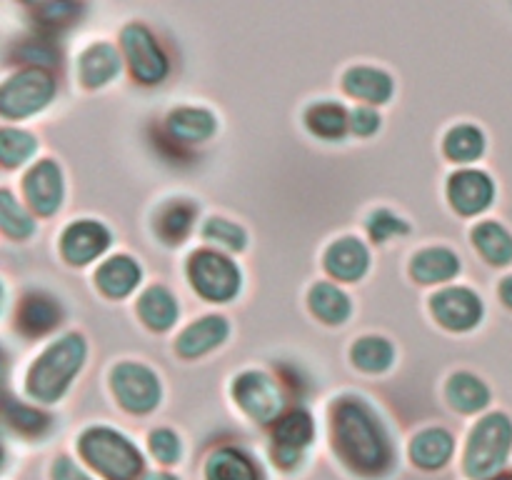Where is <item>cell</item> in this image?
<instances>
[{
  "label": "cell",
  "instance_id": "6da1fadb",
  "mask_svg": "<svg viewBox=\"0 0 512 480\" xmlns=\"http://www.w3.org/2000/svg\"><path fill=\"white\" fill-rule=\"evenodd\" d=\"M335 448L345 463L363 475H380L390 465V443L373 410L358 398H343L333 405Z\"/></svg>",
  "mask_w": 512,
  "mask_h": 480
},
{
  "label": "cell",
  "instance_id": "7a4b0ae2",
  "mask_svg": "<svg viewBox=\"0 0 512 480\" xmlns=\"http://www.w3.org/2000/svg\"><path fill=\"white\" fill-rule=\"evenodd\" d=\"M83 360L85 340L80 335H65L33 363L28 373V393L43 403H55L80 370Z\"/></svg>",
  "mask_w": 512,
  "mask_h": 480
},
{
  "label": "cell",
  "instance_id": "3957f363",
  "mask_svg": "<svg viewBox=\"0 0 512 480\" xmlns=\"http://www.w3.org/2000/svg\"><path fill=\"white\" fill-rule=\"evenodd\" d=\"M78 448L90 468H95L108 480H138L140 470H143L140 450L125 435L110 428L85 430Z\"/></svg>",
  "mask_w": 512,
  "mask_h": 480
},
{
  "label": "cell",
  "instance_id": "277c9868",
  "mask_svg": "<svg viewBox=\"0 0 512 480\" xmlns=\"http://www.w3.org/2000/svg\"><path fill=\"white\" fill-rule=\"evenodd\" d=\"M512 445V423L508 415L493 413L475 425L470 435L468 453H465V470L470 478L485 480L498 473L505 463Z\"/></svg>",
  "mask_w": 512,
  "mask_h": 480
},
{
  "label": "cell",
  "instance_id": "5b68a950",
  "mask_svg": "<svg viewBox=\"0 0 512 480\" xmlns=\"http://www.w3.org/2000/svg\"><path fill=\"white\" fill-rule=\"evenodd\" d=\"M188 275L193 288L213 303H225L240 290V270L233 260L213 250H198L190 255Z\"/></svg>",
  "mask_w": 512,
  "mask_h": 480
},
{
  "label": "cell",
  "instance_id": "8992f818",
  "mask_svg": "<svg viewBox=\"0 0 512 480\" xmlns=\"http://www.w3.org/2000/svg\"><path fill=\"white\" fill-rule=\"evenodd\" d=\"M53 93L55 85L50 75H45L43 70H23L3 85L0 113L5 118H23V115L45 108Z\"/></svg>",
  "mask_w": 512,
  "mask_h": 480
},
{
  "label": "cell",
  "instance_id": "52a82bcc",
  "mask_svg": "<svg viewBox=\"0 0 512 480\" xmlns=\"http://www.w3.org/2000/svg\"><path fill=\"white\" fill-rule=\"evenodd\" d=\"M123 53L140 83L153 85L168 75V60H165L155 35L145 25L133 23L123 30Z\"/></svg>",
  "mask_w": 512,
  "mask_h": 480
},
{
  "label": "cell",
  "instance_id": "ba28073f",
  "mask_svg": "<svg viewBox=\"0 0 512 480\" xmlns=\"http://www.w3.org/2000/svg\"><path fill=\"white\" fill-rule=\"evenodd\" d=\"M233 395L240 408L258 423H273L283 410L280 385L265 373H243L233 385Z\"/></svg>",
  "mask_w": 512,
  "mask_h": 480
},
{
  "label": "cell",
  "instance_id": "9c48e42d",
  "mask_svg": "<svg viewBox=\"0 0 512 480\" xmlns=\"http://www.w3.org/2000/svg\"><path fill=\"white\" fill-rule=\"evenodd\" d=\"M113 390L130 413H150L160 403V383L145 365L123 363L113 370Z\"/></svg>",
  "mask_w": 512,
  "mask_h": 480
},
{
  "label": "cell",
  "instance_id": "30bf717a",
  "mask_svg": "<svg viewBox=\"0 0 512 480\" xmlns=\"http://www.w3.org/2000/svg\"><path fill=\"white\" fill-rule=\"evenodd\" d=\"M313 420L305 410H293L273 430V455L280 468H295L313 440Z\"/></svg>",
  "mask_w": 512,
  "mask_h": 480
},
{
  "label": "cell",
  "instance_id": "8fae6325",
  "mask_svg": "<svg viewBox=\"0 0 512 480\" xmlns=\"http://www.w3.org/2000/svg\"><path fill=\"white\" fill-rule=\"evenodd\" d=\"M25 200L40 215H53L63 203V173L53 160H40L25 175Z\"/></svg>",
  "mask_w": 512,
  "mask_h": 480
},
{
  "label": "cell",
  "instance_id": "7c38bea8",
  "mask_svg": "<svg viewBox=\"0 0 512 480\" xmlns=\"http://www.w3.org/2000/svg\"><path fill=\"white\" fill-rule=\"evenodd\" d=\"M433 313L445 328L470 330L483 318V303L468 288H445L433 298Z\"/></svg>",
  "mask_w": 512,
  "mask_h": 480
},
{
  "label": "cell",
  "instance_id": "4fadbf2b",
  "mask_svg": "<svg viewBox=\"0 0 512 480\" xmlns=\"http://www.w3.org/2000/svg\"><path fill=\"white\" fill-rule=\"evenodd\" d=\"M493 195V180L480 170H460L448 183V198L460 215H478L488 208Z\"/></svg>",
  "mask_w": 512,
  "mask_h": 480
},
{
  "label": "cell",
  "instance_id": "5bb4252c",
  "mask_svg": "<svg viewBox=\"0 0 512 480\" xmlns=\"http://www.w3.org/2000/svg\"><path fill=\"white\" fill-rule=\"evenodd\" d=\"M110 245V233L95 220H78L63 233V255L68 263L85 265Z\"/></svg>",
  "mask_w": 512,
  "mask_h": 480
},
{
  "label": "cell",
  "instance_id": "9a60e30c",
  "mask_svg": "<svg viewBox=\"0 0 512 480\" xmlns=\"http://www.w3.org/2000/svg\"><path fill=\"white\" fill-rule=\"evenodd\" d=\"M63 318V308L48 293H28L18 305V328L28 338L50 333Z\"/></svg>",
  "mask_w": 512,
  "mask_h": 480
},
{
  "label": "cell",
  "instance_id": "2e32d148",
  "mask_svg": "<svg viewBox=\"0 0 512 480\" xmlns=\"http://www.w3.org/2000/svg\"><path fill=\"white\" fill-rule=\"evenodd\" d=\"M325 268L333 278L353 283V280L363 278L365 270H368V250L355 238L338 240L325 253Z\"/></svg>",
  "mask_w": 512,
  "mask_h": 480
},
{
  "label": "cell",
  "instance_id": "e0dca14e",
  "mask_svg": "<svg viewBox=\"0 0 512 480\" xmlns=\"http://www.w3.org/2000/svg\"><path fill=\"white\" fill-rule=\"evenodd\" d=\"M225 338H228V320L220 318V315H208L180 335L178 353L183 358H198V355L218 348Z\"/></svg>",
  "mask_w": 512,
  "mask_h": 480
},
{
  "label": "cell",
  "instance_id": "ac0fdd59",
  "mask_svg": "<svg viewBox=\"0 0 512 480\" xmlns=\"http://www.w3.org/2000/svg\"><path fill=\"white\" fill-rule=\"evenodd\" d=\"M98 288L103 290L108 298H125L135 290V285L140 283V268L133 258L128 255H115V258L105 260L100 265L98 275Z\"/></svg>",
  "mask_w": 512,
  "mask_h": 480
},
{
  "label": "cell",
  "instance_id": "d6986e66",
  "mask_svg": "<svg viewBox=\"0 0 512 480\" xmlns=\"http://www.w3.org/2000/svg\"><path fill=\"white\" fill-rule=\"evenodd\" d=\"M345 90H348L353 98L368 100V103H385L393 95V80L388 73L378 68H350L343 78Z\"/></svg>",
  "mask_w": 512,
  "mask_h": 480
},
{
  "label": "cell",
  "instance_id": "ffe728a7",
  "mask_svg": "<svg viewBox=\"0 0 512 480\" xmlns=\"http://www.w3.org/2000/svg\"><path fill=\"white\" fill-rule=\"evenodd\" d=\"M120 68L118 53H115L113 45L108 43H95L80 55V80H83L88 88H100V85L108 83Z\"/></svg>",
  "mask_w": 512,
  "mask_h": 480
},
{
  "label": "cell",
  "instance_id": "44dd1931",
  "mask_svg": "<svg viewBox=\"0 0 512 480\" xmlns=\"http://www.w3.org/2000/svg\"><path fill=\"white\" fill-rule=\"evenodd\" d=\"M168 130L180 143H203L215 133V118L208 110L180 108L170 113Z\"/></svg>",
  "mask_w": 512,
  "mask_h": 480
},
{
  "label": "cell",
  "instance_id": "7402d4cb",
  "mask_svg": "<svg viewBox=\"0 0 512 480\" xmlns=\"http://www.w3.org/2000/svg\"><path fill=\"white\" fill-rule=\"evenodd\" d=\"M460 270L458 258L448 248H428L415 255L410 273L418 283H443V280L455 278Z\"/></svg>",
  "mask_w": 512,
  "mask_h": 480
},
{
  "label": "cell",
  "instance_id": "603a6c76",
  "mask_svg": "<svg viewBox=\"0 0 512 480\" xmlns=\"http://www.w3.org/2000/svg\"><path fill=\"white\" fill-rule=\"evenodd\" d=\"M410 455H413V460L420 468L435 470L440 468V465L448 463L450 455H453V438H450L448 430H423V433L413 440V445H410Z\"/></svg>",
  "mask_w": 512,
  "mask_h": 480
},
{
  "label": "cell",
  "instance_id": "cb8c5ba5",
  "mask_svg": "<svg viewBox=\"0 0 512 480\" xmlns=\"http://www.w3.org/2000/svg\"><path fill=\"white\" fill-rule=\"evenodd\" d=\"M208 480H260L258 468L245 453L235 448H220L205 468Z\"/></svg>",
  "mask_w": 512,
  "mask_h": 480
},
{
  "label": "cell",
  "instance_id": "d4e9b609",
  "mask_svg": "<svg viewBox=\"0 0 512 480\" xmlns=\"http://www.w3.org/2000/svg\"><path fill=\"white\" fill-rule=\"evenodd\" d=\"M138 313L148 328L168 330L178 320V303H175V298L168 290L160 288V285H153L140 298Z\"/></svg>",
  "mask_w": 512,
  "mask_h": 480
},
{
  "label": "cell",
  "instance_id": "484cf974",
  "mask_svg": "<svg viewBox=\"0 0 512 480\" xmlns=\"http://www.w3.org/2000/svg\"><path fill=\"white\" fill-rule=\"evenodd\" d=\"M193 220L195 205L185 203V200H170L168 205L160 208L158 220H155V230H158V235L165 243H183L188 238L190 228H193Z\"/></svg>",
  "mask_w": 512,
  "mask_h": 480
},
{
  "label": "cell",
  "instance_id": "4316f807",
  "mask_svg": "<svg viewBox=\"0 0 512 480\" xmlns=\"http://www.w3.org/2000/svg\"><path fill=\"white\" fill-rule=\"evenodd\" d=\"M475 248L493 265L512 263V235L500 223H480L473 230Z\"/></svg>",
  "mask_w": 512,
  "mask_h": 480
},
{
  "label": "cell",
  "instance_id": "83f0119b",
  "mask_svg": "<svg viewBox=\"0 0 512 480\" xmlns=\"http://www.w3.org/2000/svg\"><path fill=\"white\" fill-rule=\"evenodd\" d=\"M448 400L460 413H478L480 408L488 405L490 393L485 388V383H480L475 375L458 373L448 383Z\"/></svg>",
  "mask_w": 512,
  "mask_h": 480
},
{
  "label": "cell",
  "instance_id": "f1b7e54d",
  "mask_svg": "<svg viewBox=\"0 0 512 480\" xmlns=\"http://www.w3.org/2000/svg\"><path fill=\"white\" fill-rule=\"evenodd\" d=\"M310 308L318 315L320 320L330 325L345 323L350 315V300L348 295L340 288H335L333 283H318L310 290Z\"/></svg>",
  "mask_w": 512,
  "mask_h": 480
},
{
  "label": "cell",
  "instance_id": "f546056e",
  "mask_svg": "<svg viewBox=\"0 0 512 480\" xmlns=\"http://www.w3.org/2000/svg\"><path fill=\"white\" fill-rule=\"evenodd\" d=\"M305 123H308V128L313 130L315 135H320V138L335 140V138H340L345 130H348L350 118H348V113H345L343 105L315 103L313 108L305 113Z\"/></svg>",
  "mask_w": 512,
  "mask_h": 480
},
{
  "label": "cell",
  "instance_id": "4dcf8cb0",
  "mask_svg": "<svg viewBox=\"0 0 512 480\" xmlns=\"http://www.w3.org/2000/svg\"><path fill=\"white\" fill-rule=\"evenodd\" d=\"M485 135L475 125H458L445 138V155L455 163H473L483 155Z\"/></svg>",
  "mask_w": 512,
  "mask_h": 480
},
{
  "label": "cell",
  "instance_id": "1f68e13d",
  "mask_svg": "<svg viewBox=\"0 0 512 480\" xmlns=\"http://www.w3.org/2000/svg\"><path fill=\"white\" fill-rule=\"evenodd\" d=\"M353 360L360 370L383 373L393 363V345L383 338H363L353 345Z\"/></svg>",
  "mask_w": 512,
  "mask_h": 480
},
{
  "label": "cell",
  "instance_id": "d6a6232c",
  "mask_svg": "<svg viewBox=\"0 0 512 480\" xmlns=\"http://www.w3.org/2000/svg\"><path fill=\"white\" fill-rule=\"evenodd\" d=\"M5 423L13 430H18L20 435H40L48 430L50 418L40 410L28 408L23 403H15V400H5Z\"/></svg>",
  "mask_w": 512,
  "mask_h": 480
},
{
  "label": "cell",
  "instance_id": "836d02e7",
  "mask_svg": "<svg viewBox=\"0 0 512 480\" xmlns=\"http://www.w3.org/2000/svg\"><path fill=\"white\" fill-rule=\"evenodd\" d=\"M0 225H3V233L10 238H28L33 233V220L30 215L20 208V203H15L13 195L8 190L0 193Z\"/></svg>",
  "mask_w": 512,
  "mask_h": 480
},
{
  "label": "cell",
  "instance_id": "e575fe53",
  "mask_svg": "<svg viewBox=\"0 0 512 480\" xmlns=\"http://www.w3.org/2000/svg\"><path fill=\"white\" fill-rule=\"evenodd\" d=\"M35 150L33 135L25 133V130H13L5 128L0 133V158H3V165L13 168V165H20L23 160H28Z\"/></svg>",
  "mask_w": 512,
  "mask_h": 480
},
{
  "label": "cell",
  "instance_id": "d590c367",
  "mask_svg": "<svg viewBox=\"0 0 512 480\" xmlns=\"http://www.w3.org/2000/svg\"><path fill=\"white\" fill-rule=\"evenodd\" d=\"M205 240L220 245L225 250H243L245 248V230L240 225L230 223V220L213 218L208 220V225L203 228Z\"/></svg>",
  "mask_w": 512,
  "mask_h": 480
},
{
  "label": "cell",
  "instance_id": "8d00e7d4",
  "mask_svg": "<svg viewBox=\"0 0 512 480\" xmlns=\"http://www.w3.org/2000/svg\"><path fill=\"white\" fill-rule=\"evenodd\" d=\"M80 13V5L75 0H45L40 5L38 20L45 28H60V25L73 23L75 15Z\"/></svg>",
  "mask_w": 512,
  "mask_h": 480
},
{
  "label": "cell",
  "instance_id": "74e56055",
  "mask_svg": "<svg viewBox=\"0 0 512 480\" xmlns=\"http://www.w3.org/2000/svg\"><path fill=\"white\" fill-rule=\"evenodd\" d=\"M368 230L373 235V240H388L393 235H403L408 233V223H403L400 218H395L390 210H378V213L370 215L368 220Z\"/></svg>",
  "mask_w": 512,
  "mask_h": 480
},
{
  "label": "cell",
  "instance_id": "f35d334b",
  "mask_svg": "<svg viewBox=\"0 0 512 480\" xmlns=\"http://www.w3.org/2000/svg\"><path fill=\"white\" fill-rule=\"evenodd\" d=\"M150 450H153V455L160 463H175L180 455V443L173 430L163 428L150 435Z\"/></svg>",
  "mask_w": 512,
  "mask_h": 480
},
{
  "label": "cell",
  "instance_id": "ab89813d",
  "mask_svg": "<svg viewBox=\"0 0 512 480\" xmlns=\"http://www.w3.org/2000/svg\"><path fill=\"white\" fill-rule=\"evenodd\" d=\"M20 58L25 63H35V65H53L55 63V50L50 48L48 43L43 40H30L20 48Z\"/></svg>",
  "mask_w": 512,
  "mask_h": 480
},
{
  "label": "cell",
  "instance_id": "60d3db41",
  "mask_svg": "<svg viewBox=\"0 0 512 480\" xmlns=\"http://www.w3.org/2000/svg\"><path fill=\"white\" fill-rule=\"evenodd\" d=\"M350 128L358 135H373L375 130L380 128V118L375 110L370 108H358L353 115H350Z\"/></svg>",
  "mask_w": 512,
  "mask_h": 480
},
{
  "label": "cell",
  "instance_id": "b9f144b4",
  "mask_svg": "<svg viewBox=\"0 0 512 480\" xmlns=\"http://www.w3.org/2000/svg\"><path fill=\"white\" fill-rule=\"evenodd\" d=\"M53 480H90L70 458H60L53 465Z\"/></svg>",
  "mask_w": 512,
  "mask_h": 480
},
{
  "label": "cell",
  "instance_id": "7bdbcfd3",
  "mask_svg": "<svg viewBox=\"0 0 512 480\" xmlns=\"http://www.w3.org/2000/svg\"><path fill=\"white\" fill-rule=\"evenodd\" d=\"M500 298H503V303L508 305V308H512V275L500 283Z\"/></svg>",
  "mask_w": 512,
  "mask_h": 480
},
{
  "label": "cell",
  "instance_id": "ee69618b",
  "mask_svg": "<svg viewBox=\"0 0 512 480\" xmlns=\"http://www.w3.org/2000/svg\"><path fill=\"white\" fill-rule=\"evenodd\" d=\"M138 480H175L173 475H165V473H153V475H145V478H138Z\"/></svg>",
  "mask_w": 512,
  "mask_h": 480
},
{
  "label": "cell",
  "instance_id": "f6af8a7d",
  "mask_svg": "<svg viewBox=\"0 0 512 480\" xmlns=\"http://www.w3.org/2000/svg\"><path fill=\"white\" fill-rule=\"evenodd\" d=\"M495 480H512V473L510 475H500V478H495Z\"/></svg>",
  "mask_w": 512,
  "mask_h": 480
},
{
  "label": "cell",
  "instance_id": "bcb514c9",
  "mask_svg": "<svg viewBox=\"0 0 512 480\" xmlns=\"http://www.w3.org/2000/svg\"><path fill=\"white\" fill-rule=\"evenodd\" d=\"M25 3H40V5H43L45 0H25Z\"/></svg>",
  "mask_w": 512,
  "mask_h": 480
}]
</instances>
